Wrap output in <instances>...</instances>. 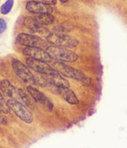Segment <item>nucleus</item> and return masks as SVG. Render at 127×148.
<instances>
[{"instance_id":"9d476101","label":"nucleus","mask_w":127,"mask_h":148,"mask_svg":"<svg viewBox=\"0 0 127 148\" xmlns=\"http://www.w3.org/2000/svg\"><path fill=\"white\" fill-rule=\"evenodd\" d=\"M26 9L32 13L36 14H51L53 12V8L50 5L39 1H32L28 2L26 4Z\"/></svg>"},{"instance_id":"f3484780","label":"nucleus","mask_w":127,"mask_h":148,"mask_svg":"<svg viewBox=\"0 0 127 148\" xmlns=\"http://www.w3.org/2000/svg\"><path fill=\"white\" fill-rule=\"evenodd\" d=\"M17 92H18L19 97V98L22 100V101L24 102L27 106H31L32 105L31 100L30 98L24 90H22L21 88H19L17 90Z\"/></svg>"},{"instance_id":"a211bd4d","label":"nucleus","mask_w":127,"mask_h":148,"mask_svg":"<svg viewBox=\"0 0 127 148\" xmlns=\"http://www.w3.org/2000/svg\"><path fill=\"white\" fill-rule=\"evenodd\" d=\"M0 110H2L4 114L8 113L11 110L1 94H0Z\"/></svg>"},{"instance_id":"6ab92c4d","label":"nucleus","mask_w":127,"mask_h":148,"mask_svg":"<svg viewBox=\"0 0 127 148\" xmlns=\"http://www.w3.org/2000/svg\"><path fill=\"white\" fill-rule=\"evenodd\" d=\"M7 29V23L3 18H0V35Z\"/></svg>"},{"instance_id":"39448f33","label":"nucleus","mask_w":127,"mask_h":148,"mask_svg":"<svg viewBox=\"0 0 127 148\" xmlns=\"http://www.w3.org/2000/svg\"><path fill=\"white\" fill-rule=\"evenodd\" d=\"M16 40L19 43L26 46L27 47H37L45 49L48 46L47 43L40 37L27 34H19L16 37Z\"/></svg>"},{"instance_id":"7ed1b4c3","label":"nucleus","mask_w":127,"mask_h":148,"mask_svg":"<svg viewBox=\"0 0 127 148\" xmlns=\"http://www.w3.org/2000/svg\"><path fill=\"white\" fill-rule=\"evenodd\" d=\"M53 66L55 70L66 77L81 81L87 80V77L83 72L62 62H55L53 64Z\"/></svg>"},{"instance_id":"4be33fe9","label":"nucleus","mask_w":127,"mask_h":148,"mask_svg":"<svg viewBox=\"0 0 127 148\" xmlns=\"http://www.w3.org/2000/svg\"><path fill=\"white\" fill-rule=\"evenodd\" d=\"M60 1L63 2V3H66V2H67L68 0H60Z\"/></svg>"},{"instance_id":"f257e3e1","label":"nucleus","mask_w":127,"mask_h":148,"mask_svg":"<svg viewBox=\"0 0 127 148\" xmlns=\"http://www.w3.org/2000/svg\"><path fill=\"white\" fill-rule=\"evenodd\" d=\"M45 51L51 59H56L57 61L74 62L78 58V55L72 51L54 45L47 46Z\"/></svg>"},{"instance_id":"ddd939ff","label":"nucleus","mask_w":127,"mask_h":148,"mask_svg":"<svg viewBox=\"0 0 127 148\" xmlns=\"http://www.w3.org/2000/svg\"><path fill=\"white\" fill-rule=\"evenodd\" d=\"M24 25L28 29L34 33L45 34L47 32V30L44 27L43 25L40 24L34 17H26L24 21Z\"/></svg>"},{"instance_id":"2eb2a0df","label":"nucleus","mask_w":127,"mask_h":148,"mask_svg":"<svg viewBox=\"0 0 127 148\" xmlns=\"http://www.w3.org/2000/svg\"><path fill=\"white\" fill-rule=\"evenodd\" d=\"M34 17L40 24L43 26L52 24L55 21L54 16L49 13L38 14Z\"/></svg>"},{"instance_id":"1a4fd4ad","label":"nucleus","mask_w":127,"mask_h":148,"mask_svg":"<svg viewBox=\"0 0 127 148\" xmlns=\"http://www.w3.org/2000/svg\"><path fill=\"white\" fill-rule=\"evenodd\" d=\"M24 53L28 56L29 58H32L35 59L41 60L46 62H50L52 59L45 50L37 47H27L24 49Z\"/></svg>"},{"instance_id":"aec40b11","label":"nucleus","mask_w":127,"mask_h":148,"mask_svg":"<svg viewBox=\"0 0 127 148\" xmlns=\"http://www.w3.org/2000/svg\"><path fill=\"white\" fill-rule=\"evenodd\" d=\"M36 1H39L42 3H44L48 5H55L56 4V0H35Z\"/></svg>"},{"instance_id":"423d86ee","label":"nucleus","mask_w":127,"mask_h":148,"mask_svg":"<svg viewBox=\"0 0 127 148\" xmlns=\"http://www.w3.org/2000/svg\"><path fill=\"white\" fill-rule=\"evenodd\" d=\"M12 66L16 75L28 85L35 84V78L32 72L25 65L17 59H13Z\"/></svg>"},{"instance_id":"412c9836","label":"nucleus","mask_w":127,"mask_h":148,"mask_svg":"<svg viewBox=\"0 0 127 148\" xmlns=\"http://www.w3.org/2000/svg\"><path fill=\"white\" fill-rule=\"evenodd\" d=\"M7 123L6 117L5 114L2 110H0V123L1 124H6Z\"/></svg>"},{"instance_id":"f03ea898","label":"nucleus","mask_w":127,"mask_h":148,"mask_svg":"<svg viewBox=\"0 0 127 148\" xmlns=\"http://www.w3.org/2000/svg\"><path fill=\"white\" fill-rule=\"evenodd\" d=\"M48 42L54 46L62 48H75L78 45L79 41L72 36L63 34H51L46 37Z\"/></svg>"},{"instance_id":"f8f14e48","label":"nucleus","mask_w":127,"mask_h":148,"mask_svg":"<svg viewBox=\"0 0 127 148\" xmlns=\"http://www.w3.org/2000/svg\"><path fill=\"white\" fill-rule=\"evenodd\" d=\"M0 90L4 96L10 98L9 99L17 100V96L19 97L17 90L16 88L7 80H3L0 83Z\"/></svg>"},{"instance_id":"20e7f679","label":"nucleus","mask_w":127,"mask_h":148,"mask_svg":"<svg viewBox=\"0 0 127 148\" xmlns=\"http://www.w3.org/2000/svg\"><path fill=\"white\" fill-rule=\"evenodd\" d=\"M8 106L17 116L23 121L30 123L33 122V115L31 111L24 105L15 99H9L7 101Z\"/></svg>"},{"instance_id":"9b49d317","label":"nucleus","mask_w":127,"mask_h":148,"mask_svg":"<svg viewBox=\"0 0 127 148\" xmlns=\"http://www.w3.org/2000/svg\"><path fill=\"white\" fill-rule=\"evenodd\" d=\"M45 79L47 82V83L50 85H54L56 88H69V83L68 80L62 76L57 71L49 74V75H44Z\"/></svg>"},{"instance_id":"6e6552de","label":"nucleus","mask_w":127,"mask_h":148,"mask_svg":"<svg viewBox=\"0 0 127 148\" xmlns=\"http://www.w3.org/2000/svg\"><path fill=\"white\" fill-rule=\"evenodd\" d=\"M27 91L29 92L32 98L34 99L37 103H40V104L44 106L45 107L49 110H51L53 109V105L51 101L41 91L36 89L31 85L27 86Z\"/></svg>"},{"instance_id":"0eeeda50","label":"nucleus","mask_w":127,"mask_h":148,"mask_svg":"<svg viewBox=\"0 0 127 148\" xmlns=\"http://www.w3.org/2000/svg\"><path fill=\"white\" fill-rule=\"evenodd\" d=\"M26 63L31 69L38 73L49 75L56 71L53 68H51L49 66L47 62L41 61V60L29 58L27 59Z\"/></svg>"},{"instance_id":"dca6fc26","label":"nucleus","mask_w":127,"mask_h":148,"mask_svg":"<svg viewBox=\"0 0 127 148\" xmlns=\"http://www.w3.org/2000/svg\"><path fill=\"white\" fill-rule=\"evenodd\" d=\"M14 5V0H7L1 7V13L3 15H6L11 11Z\"/></svg>"},{"instance_id":"4468645a","label":"nucleus","mask_w":127,"mask_h":148,"mask_svg":"<svg viewBox=\"0 0 127 148\" xmlns=\"http://www.w3.org/2000/svg\"><path fill=\"white\" fill-rule=\"evenodd\" d=\"M58 90V94L62 97V98L70 104H77L79 103V101L77 97L75 95L74 92L70 90L69 88H56Z\"/></svg>"}]
</instances>
